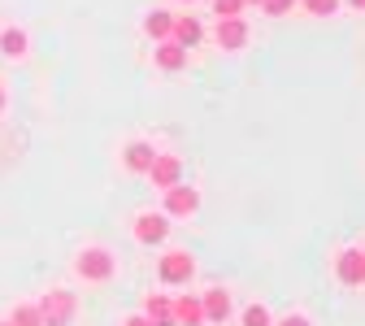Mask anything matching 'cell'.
Returning <instances> with one entry per match:
<instances>
[{"label":"cell","mask_w":365,"mask_h":326,"mask_svg":"<svg viewBox=\"0 0 365 326\" xmlns=\"http://www.w3.org/2000/svg\"><path fill=\"white\" fill-rule=\"evenodd\" d=\"M361 253H365V248H361Z\"/></svg>","instance_id":"f1b7e54d"},{"label":"cell","mask_w":365,"mask_h":326,"mask_svg":"<svg viewBox=\"0 0 365 326\" xmlns=\"http://www.w3.org/2000/svg\"><path fill=\"white\" fill-rule=\"evenodd\" d=\"M170 305H174V326H200L205 322V309H200L196 296H178Z\"/></svg>","instance_id":"4fadbf2b"},{"label":"cell","mask_w":365,"mask_h":326,"mask_svg":"<svg viewBox=\"0 0 365 326\" xmlns=\"http://www.w3.org/2000/svg\"><path fill=\"white\" fill-rule=\"evenodd\" d=\"M170 39L178 44V49H187V53H192L196 44L205 39V26H200L192 14H178V18H174V31H170Z\"/></svg>","instance_id":"30bf717a"},{"label":"cell","mask_w":365,"mask_h":326,"mask_svg":"<svg viewBox=\"0 0 365 326\" xmlns=\"http://www.w3.org/2000/svg\"><path fill=\"white\" fill-rule=\"evenodd\" d=\"M9 322H14V326H43V322H39V309H35V305H18Z\"/></svg>","instance_id":"d6986e66"},{"label":"cell","mask_w":365,"mask_h":326,"mask_svg":"<svg viewBox=\"0 0 365 326\" xmlns=\"http://www.w3.org/2000/svg\"><path fill=\"white\" fill-rule=\"evenodd\" d=\"M0 326H14V322H0Z\"/></svg>","instance_id":"4316f807"},{"label":"cell","mask_w":365,"mask_h":326,"mask_svg":"<svg viewBox=\"0 0 365 326\" xmlns=\"http://www.w3.org/2000/svg\"><path fill=\"white\" fill-rule=\"evenodd\" d=\"M130 235L140 240V244H161L170 235V218L165 213H140V218H135V226H130Z\"/></svg>","instance_id":"ba28073f"},{"label":"cell","mask_w":365,"mask_h":326,"mask_svg":"<svg viewBox=\"0 0 365 326\" xmlns=\"http://www.w3.org/2000/svg\"><path fill=\"white\" fill-rule=\"evenodd\" d=\"M148 178H153V188H174V183H182V161L174 153H157L153 165H148Z\"/></svg>","instance_id":"52a82bcc"},{"label":"cell","mask_w":365,"mask_h":326,"mask_svg":"<svg viewBox=\"0 0 365 326\" xmlns=\"http://www.w3.org/2000/svg\"><path fill=\"white\" fill-rule=\"evenodd\" d=\"M304 14H313V18H331V14H339V0H304Z\"/></svg>","instance_id":"e0dca14e"},{"label":"cell","mask_w":365,"mask_h":326,"mask_svg":"<svg viewBox=\"0 0 365 326\" xmlns=\"http://www.w3.org/2000/svg\"><path fill=\"white\" fill-rule=\"evenodd\" d=\"M200 209V192L187 188V183H174L165 188V218H192Z\"/></svg>","instance_id":"277c9868"},{"label":"cell","mask_w":365,"mask_h":326,"mask_svg":"<svg viewBox=\"0 0 365 326\" xmlns=\"http://www.w3.org/2000/svg\"><path fill=\"white\" fill-rule=\"evenodd\" d=\"M244 5H261V0H244Z\"/></svg>","instance_id":"484cf974"},{"label":"cell","mask_w":365,"mask_h":326,"mask_svg":"<svg viewBox=\"0 0 365 326\" xmlns=\"http://www.w3.org/2000/svg\"><path fill=\"white\" fill-rule=\"evenodd\" d=\"M0 53H5L9 61H22V57L31 53L26 31H22V26H5V31H0Z\"/></svg>","instance_id":"7c38bea8"},{"label":"cell","mask_w":365,"mask_h":326,"mask_svg":"<svg viewBox=\"0 0 365 326\" xmlns=\"http://www.w3.org/2000/svg\"><path fill=\"white\" fill-rule=\"evenodd\" d=\"M74 270H78L83 283H109L113 270H118V257H113L109 248H83V253L74 257Z\"/></svg>","instance_id":"6da1fadb"},{"label":"cell","mask_w":365,"mask_h":326,"mask_svg":"<svg viewBox=\"0 0 365 326\" xmlns=\"http://www.w3.org/2000/svg\"><path fill=\"white\" fill-rule=\"evenodd\" d=\"M213 14L217 18H240L244 14V0H213Z\"/></svg>","instance_id":"44dd1931"},{"label":"cell","mask_w":365,"mask_h":326,"mask_svg":"<svg viewBox=\"0 0 365 326\" xmlns=\"http://www.w3.org/2000/svg\"><path fill=\"white\" fill-rule=\"evenodd\" d=\"M200 309H205V322H226L235 305H231V292H226V287H209L205 300H200Z\"/></svg>","instance_id":"8fae6325"},{"label":"cell","mask_w":365,"mask_h":326,"mask_svg":"<svg viewBox=\"0 0 365 326\" xmlns=\"http://www.w3.org/2000/svg\"><path fill=\"white\" fill-rule=\"evenodd\" d=\"M126 326H153V322H148L144 313H135V317H126Z\"/></svg>","instance_id":"603a6c76"},{"label":"cell","mask_w":365,"mask_h":326,"mask_svg":"<svg viewBox=\"0 0 365 326\" xmlns=\"http://www.w3.org/2000/svg\"><path fill=\"white\" fill-rule=\"evenodd\" d=\"M240 322H244V326H269L274 317H269V309H265V305H248Z\"/></svg>","instance_id":"ac0fdd59"},{"label":"cell","mask_w":365,"mask_h":326,"mask_svg":"<svg viewBox=\"0 0 365 326\" xmlns=\"http://www.w3.org/2000/svg\"><path fill=\"white\" fill-rule=\"evenodd\" d=\"M9 105V96H5V87H0V109H5Z\"/></svg>","instance_id":"cb8c5ba5"},{"label":"cell","mask_w":365,"mask_h":326,"mask_svg":"<svg viewBox=\"0 0 365 326\" xmlns=\"http://www.w3.org/2000/svg\"><path fill=\"white\" fill-rule=\"evenodd\" d=\"M39 322L43 326H70V317H74V309H78V300H74V292H61V287H53L48 296H43L39 305Z\"/></svg>","instance_id":"7a4b0ae2"},{"label":"cell","mask_w":365,"mask_h":326,"mask_svg":"<svg viewBox=\"0 0 365 326\" xmlns=\"http://www.w3.org/2000/svg\"><path fill=\"white\" fill-rule=\"evenodd\" d=\"M153 157H157V148L148 144V139H130V144L122 148V165H126L130 174H148Z\"/></svg>","instance_id":"9c48e42d"},{"label":"cell","mask_w":365,"mask_h":326,"mask_svg":"<svg viewBox=\"0 0 365 326\" xmlns=\"http://www.w3.org/2000/svg\"><path fill=\"white\" fill-rule=\"evenodd\" d=\"M144 317H148L153 326H174V305H170L165 296H157V292H153V296L144 300Z\"/></svg>","instance_id":"2e32d148"},{"label":"cell","mask_w":365,"mask_h":326,"mask_svg":"<svg viewBox=\"0 0 365 326\" xmlns=\"http://www.w3.org/2000/svg\"><path fill=\"white\" fill-rule=\"evenodd\" d=\"M187 5H192V0H187Z\"/></svg>","instance_id":"83f0119b"},{"label":"cell","mask_w":365,"mask_h":326,"mask_svg":"<svg viewBox=\"0 0 365 326\" xmlns=\"http://www.w3.org/2000/svg\"><path fill=\"white\" fill-rule=\"evenodd\" d=\"M269 326H309V317H304V313H287V317H279V322H269Z\"/></svg>","instance_id":"7402d4cb"},{"label":"cell","mask_w":365,"mask_h":326,"mask_svg":"<svg viewBox=\"0 0 365 326\" xmlns=\"http://www.w3.org/2000/svg\"><path fill=\"white\" fill-rule=\"evenodd\" d=\"M157 66L170 70V74L182 70V66H187V49H178L174 39H161V44H157Z\"/></svg>","instance_id":"5bb4252c"},{"label":"cell","mask_w":365,"mask_h":326,"mask_svg":"<svg viewBox=\"0 0 365 326\" xmlns=\"http://www.w3.org/2000/svg\"><path fill=\"white\" fill-rule=\"evenodd\" d=\"M296 9V0H261V14H269V18H287Z\"/></svg>","instance_id":"ffe728a7"},{"label":"cell","mask_w":365,"mask_h":326,"mask_svg":"<svg viewBox=\"0 0 365 326\" xmlns=\"http://www.w3.org/2000/svg\"><path fill=\"white\" fill-rule=\"evenodd\" d=\"M170 31H174V14H170V9H153V14L144 18V35H148V39L161 44V39H170Z\"/></svg>","instance_id":"9a60e30c"},{"label":"cell","mask_w":365,"mask_h":326,"mask_svg":"<svg viewBox=\"0 0 365 326\" xmlns=\"http://www.w3.org/2000/svg\"><path fill=\"white\" fill-rule=\"evenodd\" d=\"M213 39H217L222 53H240L244 44H248V22H244V18H217Z\"/></svg>","instance_id":"5b68a950"},{"label":"cell","mask_w":365,"mask_h":326,"mask_svg":"<svg viewBox=\"0 0 365 326\" xmlns=\"http://www.w3.org/2000/svg\"><path fill=\"white\" fill-rule=\"evenodd\" d=\"M192 274H196V257H192L187 248H174V253L161 257V283L178 287V283H187Z\"/></svg>","instance_id":"3957f363"},{"label":"cell","mask_w":365,"mask_h":326,"mask_svg":"<svg viewBox=\"0 0 365 326\" xmlns=\"http://www.w3.org/2000/svg\"><path fill=\"white\" fill-rule=\"evenodd\" d=\"M348 5H356V9H365V0H348Z\"/></svg>","instance_id":"d4e9b609"},{"label":"cell","mask_w":365,"mask_h":326,"mask_svg":"<svg viewBox=\"0 0 365 326\" xmlns=\"http://www.w3.org/2000/svg\"><path fill=\"white\" fill-rule=\"evenodd\" d=\"M335 274H339L344 287H361V283H365V253H361V248H344V253L335 257Z\"/></svg>","instance_id":"8992f818"}]
</instances>
